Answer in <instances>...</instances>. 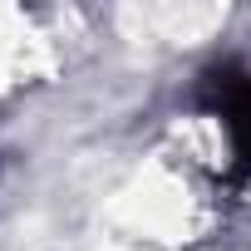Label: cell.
I'll list each match as a JSON object with an SVG mask.
<instances>
[{"instance_id":"1","label":"cell","mask_w":251,"mask_h":251,"mask_svg":"<svg viewBox=\"0 0 251 251\" xmlns=\"http://www.w3.org/2000/svg\"><path fill=\"white\" fill-rule=\"evenodd\" d=\"M197 108L222 123V133H226V143H231L226 182H231V187L251 182V69L236 64V59L212 64V69L202 74V84H197Z\"/></svg>"}]
</instances>
